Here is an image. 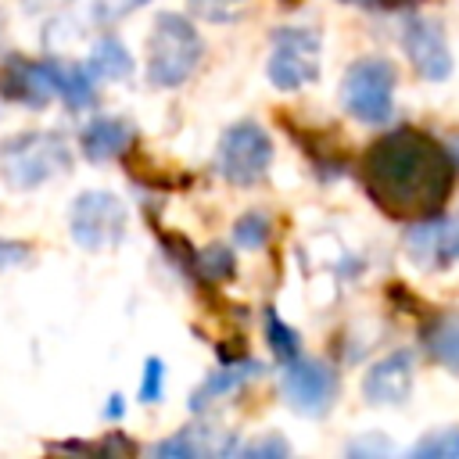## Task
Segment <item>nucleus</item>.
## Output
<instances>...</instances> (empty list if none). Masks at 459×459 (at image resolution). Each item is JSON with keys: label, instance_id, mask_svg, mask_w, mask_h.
I'll list each match as a JSON object with an SVG mask.
<instances>
[{"label": "nucleus", "instance_id": "a211bd4d", "mask_svg": "<svg viewBox=\"0 0 459 459\" xmlns=\"http://www.w3.org/2000/svg\"><path fill=\"white\" fill-rule=\"evenodd\" d=\"M265 337H269V344H273V351H276L280 362H294V359L301 355L298 333H294L276 312H265Z\"/></svg>", "mask_w": 459, "mask_h": 459}, {"label": "nucleus", "instance_id": "f257e3e1", "mask_svg": "<svg viewBox=\"0 0 459 459\" xmlns=\"http://www.w3.org/2000/svg\"><path fill=\"white\" fill-rule=\"evenodd\" d=\"M362 186L380 212L405 222L434 219L452 194V151L420 129H394L369 143L359 165Z\"/></svg>", "mask_w": 459, "mask_h": 459}, {"label": "nucleus", "instance_id": "0eeeda50", "mask_svg": "<svg viewBox=\"0 0 459 459\" xmlns=\"http://www.w3.org/2000/svg\"><path fill=\"white\" fill-rule=\"evenodd\" d=\"M72 240L86 251H111L126 233V208L108 190H86L72 201L68 212Z\"/></svg>", "mask_w": 459, "mask_h": 459}, {"label": "nucleus", "instance_id": "9d476101", "mask_svg": "<svg viewBox=\"0 0 459 459\" xmlns=\"http://www.w3.org/2000/svg\"><path fill=\"white\" fill-rule=\"evenodd\" d=\"M402 47H405L416 75H423L430 82H441L452 75V50L434 18H409L405 32H402Z\"/></svg>", "mask_w": 459, "mask_h": 459}, {"label": "nucleus", "instance_id": "6ab92c4d", "mask_svg": "<svg viewBox=\"0 0 459 459\" xmlns=\"http://www.w3.org/2000/svg\"><path fill=\"white\" fill-rule=\"evenodd\" d=\"M269 219L262 215V212H244L240 219H237V226H233V237H237V244L240 247H247V251H255V247H262L265 240H269Z\"/></svg>", "mask_w": 459, "mask_h": 459}, {"label": "nucleus", "instance_id": "a878e982", "mask_svg": "<svg viewBox=\"0 0 459 459\" xmlns=\"http://www.w3.org/2000/svg\"><path fill=\"white\" fill-rule=\"evenodd\" d=\"M68 0H25V11H50V7H61Z\"/></svg>", "mask_w": 459, "mask_h": 459}, {"label": "nucleus", "instance_id": "aec40b11", "mask_svg": "<svg viewBox=\"0 0 459 459\" xmlns=\"http://www.w3.org/2000/svg\"><path fill=\"white\" fill-rule=\"evenodd\" d=\"M186 4L204 22H237L247 11V0H186Z\"/></svg>", "mask_w": 459, "mask_h": 459}, {"label": "nucleus", "instance_id": "5701e85b", "mask_svg": "<svg viewBox=\"0 0 459 459\" xmlns=\"http://www.w3.org/2000/svg\"><path fill=\"white\" fill-rule=\"evenodd\" d=\"M194 262L204 269L208 280H226V276L233 273V258H230V251H222V247H208L204 258H194Z\"/></svg>", "mask_w": 459, "mask_h": 459}, {"label": "nucleus", "instance_id": "393cba45", "mask_svg": "<svg viewBox=\"0 0 459 459\" xmlns=\"http://www.w3.org/2000/svg\"><path fill=\"white\" fill-rule=\"evenodd\" d=\"M441 255L445 258L448 255H459V219L448 222V226H441Z\"/></svg>", "mask_w": 459, "mask_h": 459}, {"label": "nucleus", "instance_id": "f3484780", "mask_svg": "<svg viewBox=\"0 0 459 459\" xmlns=\"http://www.w3.org/2000/svg\"><path fill=\"white\" fill-rule=\"evenodd\" d=\"M412 459H459V427L430 430L420 445H412Z\"/></svg>", "mask_w": 459, "mask_h": 459}, {"label": "nucleus", "instance_id": "423d86ee", "mask_svg": "<svg viewBox=\"0 0 459 459\" xmlns=\"http://www.w3.org/2000/svg\"><path fill=\"white\" fill-rule=\"evenodd\" d=\"M319 47L323 36L312 25H287L273 32V54H269V82L280 90H298L316 82L319 75Z\"/></svg>", "mask_w": 459, "mask_h": 459}, {"label": "nucleus", "instance_id": "412c9836", "mask_svg": "<svg viewBox=\"0 0 459 459\" xmlns=\"http://www.w3.org/2000/svg\"><path fill=\"white\" fill-rule=\"evenodd\" d=\"M147 0H86V22L93 25H111L118 18H126L129 11L143 7Z\"/></svg>", "mask_w": 459, "mask_h": 459}, {"label": "nucleus", "instance_id": "f03ea898", "mask_svg": "<svg viewBox=\"0 0 459 459\" xmlns=\"http://www.w3.org/2000/svg\"><path fill=\"white\" fill-rule=\"evenodd\" d=\"M201 54H204V43L197 36V29L183 18V14H158L154 22V32H151V61H147V79L154 86H179L186 82L197 65H201Z\"/></svg>", "mask_w": 459, "mask_h": 459}, {"label": "nucleus", "instance_id": "9b49d317", "mask_svg": "<svg viewBox=\"0 0 459 459\" xmlns=\"http://www.w3.org/2000/svg\"><path fill=\"white\" fill-rule=\"evenodd\" d=\"M409 391H412V355L409 351H391L362 380V394L369 405H402L409 398Z\"/></svg>", "mask_w": 459, "mask_h": 459}, {"label": "nucleus", "instance_id": "2eb2a0df", "mask_svg": "<svg viewBox=\"0 0 459 459\" xmlns=\"http://www.w3.org/2000/svg\"><path fill=\"white\" fill-rule=\"evenodd\" d=\"M262 366L258 362H240V366H230V369H219V373H212L197 391H194V398H190V405H194V412H201L208 402H215V398H222L226 391H233V387H240L247 377H255Z\"/></svg>", "mask_w": 459, "mask_h": 459}, {"label": "nucleus", "instance_id": "b1692460", "mask_svg": "<svg viewBox=\"0 0 459 459\" xmlns=\"http://www.w3.org/2000/svg\"><path fill=\"white\" fill-rule=\"evenodd\" d=\"M240 455H287V441L269 434V437H258V441L244 445V448H240Z\"/></svg>", "mask_w": 459, "mask_h": 459}, {"label": "nucleus", "instance_id": "f8f14e48", "mask_svg": "<svg viewBox=\"0 0 459 459\" xmlns=\"http://www.w3.org/2000/svg\"><path fill=\"white\" fill-rule=\"evenodd\" d=\"M79 143H82V154H86L93 165H100V161H111V158H118V154L129 151L133 129H129V122L104 115V118H93V122L82 129Z\"/></svg>", "mask_w": 459, "mask_h": 459}, {"label": "nucleus", "instance_id": "dca6fc26", "mask_svg": "<svg viewBox=\"0 0 459 459\" xmlns=\"http://www.w3.org/2000/svg\"><path fill=\"white\" fill-rule=\"evenodd\" d=\"M57 93L65 97L68 108H90L93 104V75H90V68L57 61Z\"/></svg>", "mask_w": 459, "mask_h": 459}, {"label": "nucleus", "instance_id": "bb28decb", "mask_svg": "<svg viewBox=\"0 0 459 459\" xmlns=\"http://www.w3.org/2000/svg\"><path fill=\"white\" fill-rule=\"evenodd\" d=\"M380 4H387V7H405V4H420V0H380Z\"/></svg>", "mask_w": 459, "mask_h": 459}, {"label": "nucleus", "instance_id": "cd10ccee", "mask_svg": "<svg viewBox=\"0 0 459 459\" xmlns=\"http://www.w3.org/2000/svg\"><path fill=\"white\" fill-rule=\"evenodd\" d=\"M344 4H373V0H344Z\"/></svg>", "mask_w": 459, "mask_h": 459}, {"label": "nucleus", "instance_id": "6e6552de", "mask_svg": "<svg viewBox=\"0 0 459 459\" xmlns=\"http://www.w3.org/2000/svg\"><path fill=\"white\" fill-rule=\"evenodd\" d=\"M337 394V377L333 369H326L323 362L316 359H294L287 362V373H283V398L290 402L294 412L301 416H319L330 409Z\"/></svg>", "mask_w": 459, "mask_h": 459}, {"label": "nucleus", "instance_id": "4be33fe9", "mask_svg": "<svg viewBox=\"0 0 459 459\" xmlns=\"http://www.w3.org/2000/svg\"><path fill=\"white\" fill-rule=\"evenodd\" d=\"M165 391V362L161 359H147L143 366V384H140V398L143 402H158Z\"/></svg>", "mask_w": 459, "mask_h": 459}, {"label": "nucleus", "instance_id": "1a4fd4ad", "mask_svg": "<svg viewBox=\"0 0 459 459\" xmlns=\"http://www.w3.org/2000/svg\"><path fill=\"white\" fill-rule=\"evenodd\" d=\"M0 97L29 108H43L57 97V61L11 57L0 68Z\"/></svg>", "mask_w": 459, "mask_h": 459}, {"label": "nucleus", "instance_id": "ddd939ff", "mask_svg": "<svg viewBox=\"0 0 459 459\" xmlns=\"http://www.w3.org/2000/svg\"><path fill=\"white\" fill-rule=\"evenodd\" d=\"M423 344L427 351L448 366L452 373H459V312H448V316H437L427 323L423 330Z\"/></svg>", "mask_w": 459, "mask_h": 459}, {"label": "nucleus", "instance_id": "c756f323", "mask_svg": "<svg viewBox=\"0 0 459 459\" xmlns=\"http://www.w3.org/2000/svg\"><path fill=\"white\" fill-rule=\"evenodd\" d=\"M283 4H287V7H294V4H298V0H283Z\"/></svg>", "mask_w": 459, "mask_h": 459}, {"label": "nucleus", "instance_id": "7ed1b4c3", "mask_svg": "<svg viewBox=\"0 0 459 459\" xmlns=\"http://www.w3.org/2000/svg\"><path fill=\"white\" fill-rule=\"evenodd\" d=\"M72 161L68 143L57 133H22L0 147V172L11 186H36Z\"/></svg>", "mask_w": 459, "mask_h": 459}, {"label": "nucleus", "instance_id": "c85d7f7f", "mask_svg": "<svg viewBox=\"0 0 459 459\" xmlns=\"http://www.w3.org/2000/svg\"><path fill=\"white\" fill-rule=\"evenodd\" d=\"M452 147H455V154H459V136H455V143H452Z\"/></svg>", "mask_w": 459, "mask_h": 459}, {"label": "nucleus", "instance_id": "20e7f679", "mask_svg": "<svg viewBox=\"0 0 459 459\" xmlns=\"http://www.w3.org/2000/svg\"><path fill=\"white\" fill-rule=\"evenodd\" d=\"M341 100L348 115L359 122L380 126L391 118V100H394V65L384 57H362L344 72L341 82Z\"/></svg>", "mask_w": 459, "mask_h": 459}, {"label": "nucleus", "instance_id": "4468645a", "mask_svg": "<svg viewBox=\"0 0 459 459\" xmlns=\"http://www.w3.org/2000/svg\"><path fill=\"white\" fill-rule=\"evenodd\" d=\"M86 68H90L93 79H126L133 72V57L115 36H100L93 43V54H90Z\"/></svg>", "mask_w": 459, "mask_h": 459}, {"label": "nucleus", "instance_id": "39448f33", "mask_svg": "<svg viewBox=\"0 0 459 459\" xmlns=\"http://www.w3.org/2000/svg\"><path fill=\"white\" fill-rule=\"evenodd\" d=\"M273 161V140L269 133L244 118L237 126H230L219 140V151H215V169L222 172V179H230L233 186H251L265 176Z\"/></svg>", "mask_w": 459, "mask_h": 459}]
</instances>
